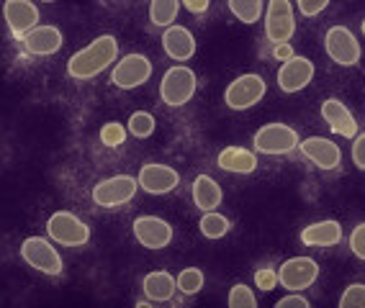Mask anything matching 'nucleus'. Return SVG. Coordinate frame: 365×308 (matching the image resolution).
<instances>
[{
    "label": "nucleus",
    "mask_w": 365,
    "mask_h": 308,
    "mask_svg": "<svg viewBox=\"0 0 365 308\" xmlns=\"http://www.w3.org/2000/svg\"><path fill=\"white\" fill-rule=\"evenodd\" d=\"M118 62V41L113 33H101L91 41L88 46H83L80 52H75L67 59V75L72 80H93L96 75L106 73L108 67Z\"/></svg>",
    "instance_id": "f257e3e1"
},
{
    "label": "nucleus",
    "mask_w": 365,
    "mask_h": 308,
    "mask_svg": "<svg viewBox=\"0 0 365 308\" xmlns=\"http://www.w3.org/2000/svg\"><path fill=\"white\" fill-rule=\"evenodd\" d=\"M198 90V75L188 65H173L165 70L160 80V98L170 108H180L190 103Z\"/></svg>",
    "instance_id": "f03ea898"
},
{
    "label": "nucleus",
    "mask_w": 365,
    "mask_h": 308,
    "mask_svg": "<svg viewBox=\"0 0 365 308\" xmlns=\"http://www.w3.org/2000/svg\"><path fill=\"white\" fill-rule=\"evenodd\" d=\"M301 139L299 132H296L294 126L281 124V121H275V124H265L260 126L252 137V147L257 154H265V157H281V154H291L294 149H299Z\"/></svg>",
    "instance_id": "7ed1b4c3"
},
{
    "label": "nucleus",
    "mask_w": 365,
    "mask_h": 308,
    "mask_svg": "<svg viewBox=\"0 0 365 308\" xmlns=\"http://www.w3.org/2000/svg\"><path fill=\"white\" fill-rule=\"evenodd\" d=\"M46 236L54 244L78 250L91 242V226L80 216H75L72 211H54L52 216L46 218Z\"/></svg>",
    "instance_id": "20e7f679"
},
{
    "label": "nucleus",
    "mask_w": 365,
    "mask_h": 308,
    "mask_svg": "<svg viewBox=\"0 0 365 308\" xmlns=\"http://www.w3.org/2000/svg\"><path fill=\"white\" fill-rule=\"evenodd\" d=\"M21 260L41 275H62L65 262L49 236H26L21 242Z\"/></svg>",
    "instance_id": "39448f33"
},
{
    "label": "nucleus",
    "mask_w": 365,
    "mask_h": 308,
    "mask_svg": "<svg viewBox=\"0 0 365 308\" xmlns=\"http://www.w3.org/2000/svg\"><path fill=\"white\" fill-rule=\"evenodd\" d=\"M267 92V83L262 75L257 73H245L235 78L224 90V103L232 111H250L252 105H257Z\"/></svg>",
    "instance_id": "423d86ee"
},
{
    "label": "nucleus",
    "mask_w": 365,
    "mask_h": 308,
    "mask_svg": "<svg viewBox=\"0 0 365 308\" xmlns=\"http://www.w3.org/2000/svg\"><path fill=\"white\" fill-rule=\"evenodd\" d=\"M139 188V177L131 175H113L93 185V203L101 208H124L134 201Z\"/></svg>",
    "instance_id": "0eeeda50"
},
{
    "label": "nucleus",
    "mask_w": 365,
    "mask_h": 308,
    "mask_svg": "<svg viewBox=\"0 0 365 308\" xmlns=\"http://www.w3.org/2000/svg\"><path fill=\"white\" fill-rule=\"evenodd\" d=\"M324 52L339 67H355L363 57L358 36L347 26H329L324 33Z\"/></svg>",
    "instance_id": "6e6552de"
},
{
    "label": "nucleus",
    "mask_w": 365,
    "mask_h": 308,
    "mask_svg": "<svg viewBox=\"0 0 365 308\" xmlns=\"http://www.w3.org/2000/svg\"><path fill=\"white\" fill-rule=\"evenodd\" d=\"M262 23H265V36L270 44H283L294 39L296 14L291 0H267Z\"/></svg>",
    "instance_id": "1a4fd4ad"
},
{
    "label": "nucleus",
    "mask_w": 365,
    "mask_h": 308,
    "mask_svg": "<svg viewBox=\"0 0 365 308\" xmlns=\"http://www.w3.org/2000/svg\"><path fill=\"white\" fill-rule=\"evenodd\" d=\"M152 78V62L147 54L131 52L118 59L111 70V83L118 90H137Z\"/></svg>",
    "instance_id": "9d476101"
},
{
    "label": "nucleus",
    "mask_w": 365,
    "mask_h": 308,
    "mask_svg": "<svg viewBox=\"0 0 365 308\" xmlns=\"http://www.w3.org/2000/svg\"><path fill=\"white\" fill-rule=\"evenodd\" d=\"M131 234L142 244L144 250H165L173 244V223L165 221L160 216H152V213H144V216H137L134 223H131Z\"/></svg>",
    "instance_id": "9b49d317"
},
{
    "label": "nucleus",
    "mask_w": 365,
    "mask_h": 308,
    "mask_svg": "<svg viewBox=\"0 0 365 308\" xmlns=\"http://www.w3.org/2000/svg\"><path fill=\"white\" fill-rule=\"evenodd\" d=\"M278 280H281V288L301 293L319 280V265L314 257H288L278 267Z\"/></svg>",
    "instance_id": "f8f14e48"
},
{
    "label": "nucleus",
    "mask_w": 365,
    "mask_h": 308,
    "mask_svg": "<svg viewBox=\"0 0 365 308\" xmlns=\"http://www.w3.org/2000/svg\"><path fill=\"white\" fill-rule=\"evenodd\" d=\"M137 177H139V188L144 193H150V196H168V193L178 191V185H180V172L163 162L142 164V170H139Z\"/></svg>",
    "instance_id": "ddd939ff"
},
{
    "label": "nucleus",
    "mask_w": 365,
    "mask_h": 308,
    "mask_svg": "<svg viewBox=\"0 0 365 308\" xmlns=\"http://www.w3.org/2000/svg\"><path fill=\"white\" fill-rule=\"evenodd\" d=\"M314 62L309 57H301V54H294L291 59H286L281 67H278V87L286 95H294V92H301L304 87H309V83L314 80Z\"/></svg>",
    "instance_id": "4468645a"
},
{
    "label": "nucleus",
    "mask_w": 365,
    "mask_h": 308,
    "mask_svg": "<svg viewBox=\"0 0 365 308\" xmlns=\"http://www.w3.org/2000/svg\"><path fill=\"white\" fill-rule=\"evenodd\" d=\"M299 149H301V154L322 172L337 170L339 162H342V149H339V144H334L332 139H327V137L301 139Z\"/></svg>",
    "instance_id": "2eb2a0df"
},
{
    "label": "nucleus",
    "mask_w": 365,
    "mask_h": 308,
    "mask_svg": "<svg viewBox=\"0 0 365 308\" xmlns=\"http://www.w3.org/2000/svg\"><path fill=\"white\" fill-rule=\"evenodd\" d=\"M3 18H6L8 31L21 41L29 31L39 26L41 16L39 8L34 6L31 0H6L3 3Z\"/></svg>",
    "instance_id": "dca6fc26"
},
{
    "label": "nucleus",
    "mask_w": 365,
    "mask_h": 308,
    "mask_svg": "<svg viewBox=\"0 0 365 308\" xmlns=\"http://www.w3.org/2000/svg\"><path fill=\"white\" fill-rule=\"evenodd\" d=\"M322 118L329 126V132L342 139H355L360 134L358 118L352 116V111L339 98H327L322 103Z\"/></svg>",
    "instance_id": "f3484780"
},
{
    "label": "nucleus",
    "mask_w": 365,
    "mask_h": 308,
    "mask_svg": "<svg viewBox=\"0 0 365 308\" xmlns=\"http://www.w3.org/2000/svg\"><path fill=\"white\" fill-rule=\"evenodd\" d=\"M21 44H24V49H26L31 57H52V54H57L59 49H62V44H65V36H62V31H59L57 26H49V23H44V26H36L34 31H29L24 39H21Z\"/></svg>",
    "instance_id": "a211bd4d"
},
{
    "label": "nucleus",
    "mask_w": 365,
    "mask_h": 308,
    "mask_svg": "<svg viewBox=\"0 0 365 308\" xmlns=\"http://www.w3.org/2000/svg\"><path fill=\"white\" fill-rule=\"evenodd\" d=\"M163 49L173 62H188L196 54V36L190 33V28L175 23V26L165 28Z\"/></svg>",
    "instance_id": "6ab92c4d"
},
{
    "label": "nucleus",
    "mask_w": 365,
    "mask_h": 308,
    "mask_svg": "<svg viewBox=\"0 0 365 308\" xmlns=\"http://www.w3.org/2000/svg\"><path fill=\"white\" fill-rule=\"evenodd\" d=\"M190 198H193L196 208L206 213V211H219L224 201V191L211 175H196L190 183Z\"/></svg>",
    "instance_id": "aec40b11"
},
{
    "label": "nucleus",
    "mask_w": 365,
    "mask_h": 308,
    "mask_svg": "<svg viewBox=\"0 0 365 308\" xmlns=\"http://www.w3.org/2000/svg\"><path fill=\"white\" fill-rule=\"evenodd\" d=\"M339 242H342V226L334 218L314 221L301 229V244L307 247H334Z\"/></svg>",
    "instance_id": "412c9836"
},
{
    "label": "nucleus",
    "mask_w": 365,
    "mask_h": 308,
    "mask_svg": "<svg viewBox=\"0 0 365 308\" xmlns=\"http://www.w3.org/2000/svg\"><path fill=\"white\" fill-rule=\"evenodd\" d=\"M216 164H219V170L232 172V175H252L257 170V154L245 147H227L219 152Z\"/></svg>",
    "instance_id": "4be33fe9"
},
{
    "label": "nucleus",
    "mask_w": 365,
    "mask_h": 308,
    "mask_svg": "<svg viewBox=\"0 0 365 308\" xmlns=\"http://www.w3.org/2000/svg\"><path fill=\"white\" fill-rule=\"evenodd\" d=\"M142 290L150 301L168 303V301H173V295H175V290H178V277L170 275L168 270H152V272L144 275Z\"/></svg>",
    "instance_id": "5701e85b"
},
{
    "label": "nucleus",
    "mask_w": 365,
    "mask_h": 308,
    "mask_svg": "<svg viewBox=\"0 0 365 308\" xmlns=\"http://www.w3.org/2000/svg\"><path fill=\"white\" fill-rule=\"evenodd\" d=\"M180 6V0H150V23L155 28L175 26Z\"/></svg>",
    "instance_id": "b1692460"
},
{
    "label": "nucleus",
    "mask_w": 365,
    "mask_h": 308,
    "mask_svg": "<svg viewBox=\"0 0 365 308\" xmlns=\"http://www.w3.org/2000/svg\"><path fill=\"white\" fill-rule=\"evenodd\" d=\"M198 231H201L203 239L216 242V239H224L232 231V221L224 213H219V211H206L201 221H198Z\"/></svg>",
    "instance_id": "393cba45"
},
{
    "label": "nucleus",
    "mask_w": 365,
    "mask_h": 308,
    "mask_svg": "<svg viewBox=\"0 0 365 308\" xmlns=\"http://www.w3.org/2000/svg\"><path fill=\"white\" fill-rule=\"evenodd\" d=\"M229 11L237 21H242L245 26H252L265 16V3L262 0H227Z\"/></svg>",
    "instance_id": "a878e982"
},
{
    "label": "nucleus",
    "mask_w": 365,
    "mask_h": 308,
    "mask_svg": "<svg viewBox=\"0 0 365 308\" xmlns=\"http://www.w3.org/2000/svg\"><path fill=\"white\" fill-rule=\"evenodd\" d=\"M129 134L131 137H137V139H150L152 134H155L157 129V121L155 116H152L150 111H134L129 116Z\"/></svg>",
    "instance_id": "bb28decb"
},
{
    "label": "nucleus",
    "mask_w": 365,
    "mask_h": 308,
    "mask_svg": "<svg viewBox=\"0 0 365 308\" xmlns=\"http://www.w3.org/2000/svg\"><path fill=\"white\" fill-rule=\"evenodd\" d=\"M203 282H206V277H203V272L198 267H185L178 272V290H180L182 295L201 293Z\"/></svg>",
    "instance_id": "cd10ccee"
},
{
    "label": "nucleus",
    "mask_w": 365,
    "mask_h": 308,
    "mask_svg": "<svg viewBox=\"0 0 365 308\" xmlns=\"http://www.w3.org/2000/svg\"><path fill=\"white\" fill-rule=\"evenodd\" d=\"M227 303H229V308H255V306H257V295L252 293V288H250V285H245V282H237V285H232V288H229Z\"/></svg>",
    "instance_id": "c85d7f7f"
},
{
    "label": "nucleus",
    "mask_w": 365,
    "mask_h": 308,
    "mask_svg": "<svg viewBox=\"0 0 365 308\" xmlns=\"http://www.w3.org/2000/svg\"><path fill=\"white\" fill-rule=\"evenodd\" d=\"M126 134H129V126L118 124V121H108V124L101 126V142H103L106 147H121L126 142Z\"/></svg>",
    "instance_id": "c756f323"
},
{
    "label": "nucleus",
    "mask_w": 365,
    "mask_h": 308,
    "mask_svg": "<svg viewBox=\"0 0 365 308\" xmlns=\"http://www.w3.org/2000/svg\"><path fill=\"white\" fill-rule=\"evenodd\" d=\"M339 308H365V282H350L339 295Z\"/></svg>",
    "instance_id": "7c9ffc66"
},
{
    "label": "nucleus",
    "mask_w": 365,
    "mask_h": 308,
    "mask_svg": "<svg viewBox=\"0 0 365 308\" xmlns=\"http://www.w3.org/2000/svg\"><path fill=\"white\" fill-rule=\"evenodd\" d=\"M278 270L275 267H260L257 272H255V288H260V290H275L278 288Z\"/></svg>",
    "instance_id": "2f4dec72"
},
{
    "label": "nucleus",
    "mask_w": 365,
    "mask_h": 308,
    "mask_svg": "<svg viewBox=\"0 0 365 308\" xmlns=\"http://www.w3.org/2000/svg\"><path fill=\"white\" fill-rule=\"evenodd\" d=\"M329 8V0H296V11L304 18H317L319 14H324Z\"/></svg>",
    "instance_id": "473e14b6"
},
{
    "label": "nucleus",
    "mask_w": 365,
    "mask_h": 308,
    "mask_svg": "<svg viewBox=\"0 0 365 308\" xmlns=\"http://www.w3.org/2000/svg\"><path fill=\"white\" fill-rule=\"evenodd\" d=\"M347 244H350V252H352V255L365 262V221L358 223V226H355V229L350 231V236H347Z\"/></svg>",
    "instance_id": "72a5a7b5"
},
{
    "label": "nucleus",
    "mask_w": 365,
    "mask_h": 308,
    "mask_svg": "<svg viewBox=\"0 0 365 308\" xmlns=\"http://www.w3.org/2000/svg\"><path fill=\"white\" fill-rule=\"evenodd\" d=\"M352 164L358 167L360 172H365V132H360L358 137L352 139Z\"/></svg>",
    "instance_id": "f704fd0d"
},
{
    "label": "nucleus",
    "mask_w": 365,
    "mask_h": 308,
    "mask_svg": "<svg viewBox=\"0 0 365 308\" xmlns=\"http://www.w3.org/2000/svg\"><path fill=\"white\" fill-rule=\"evenodd\" d=\"M309 306H312V301L304 298L301 293H296V290H288V295L275 301V308H309Z\"/></svg>",
    "instance_id": "c9c22d12"
},
{
    "label": "nucleus",
    "mask_w": 365,
    "mask_h": 308,
    "mask_svg": "<svg viewBox=\"0 0 365 308\" xmlns=\"http://www.w3.org/2000/svg\"><path fill=\"white\" fill-rule=\"evenodd\" d=\"M182 8H188L193 16H203L211 8V0H180Z\"/></svg>",
    "instance_id": "e433bc0d"
},
{
    "label": "nucleus",
    "mask_w": 365,
    "mask_h": 308,
    "mask_svg": "<svg viewBox=\"0 0 365 308\" xmlns=\"http://www.w3.org/2000/svg\"><path fill=\"white\" fill-rule=\"evenodd\" d=\"M294 46H291V41H283V44H273V57L281 59V62H286V59L294 57Z\"/></svg>",
    "instance_id": "4c0bfd02"
},
{
    "label": "nucleus",
    "mask_w": 365,
    "mask_h": 308,
    "mask_svg": "<svg viewBox=\"0 0 365 308\" xmlns=\"http://www.w3.org/2000/svg\"><path fill=\"white\" fill-rule=\"evenodd\" d=\"M360 28H363V36H365V18H363V23H360Z\"/></svg>",
    "instance_id": "58836bf2"
},
{
    "label": "nucleus",
    "mask_w": 365,
    "mask_h": 308,
    "mask_svg": "<svg viewBox=\"0 0 365 308\" xmlns=\"http://www.w3.org/2000/svg\"><path fill=\"white\" fill-rule=\"evenodd\" d=\"M41 3H54V0H41Z\"/></svg>",
    "instance_id": "ea45409f"
}]
</instances>
